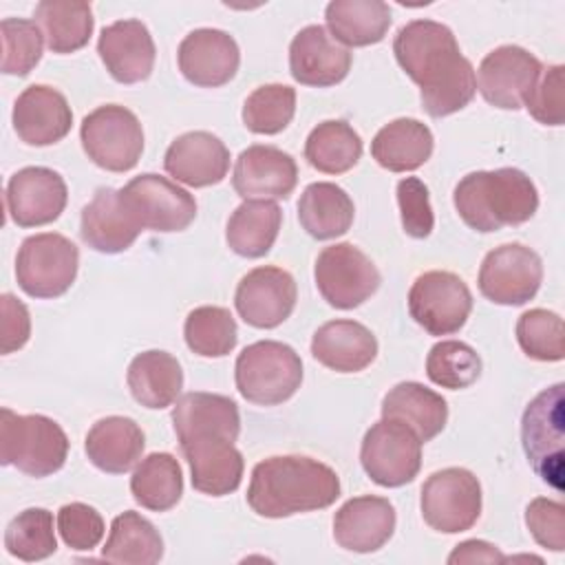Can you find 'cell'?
<instances>
[{"label":"cell","instance_id":"35","mask_svg":"<svg viewBox=\"0 0 565 565\" xmlns=\"http://www.w3.org/2000/svg\"><path fill=\"white\" fill-rule=\"evenodd\" d=\"M35 22L46 38V46L62 55L84 49L95 29L90 4L79 0H42L35 4Z\"/></svg>","mask_w":565,"mask_h":565},{"label":"cell","instance_id":"26","mask_svg":"<svg viewBox=\"0 0 565 565\" xmlns=\"http://www.w3.org/2000/svg\"><path fill=\"white\" fill-rule=\"evenodd\" d=\"M141 227L119 199V190L99 188L88 205L82 210L79 236L102 254L126 252L139 236Z\"/></svg>","mask_w":565,"mask_h":565},{"label":"cell","instance_id":"48","mask_svg":"<svg viewBox=\"0 0 565 565\" xmlns=\"http://www.w3.org/2000/svg\"><path fill=\"white\" fill-rule=\"evenodd\" d=\"M525 525L541 547L552 552L565 550V508L561 501L532 499L525 508Z\"/></svg>","mask_w":565,"mask_h":565},{"label":"cell","instance_id":"20","mask_svg":"<svg viewBox=\"0 0 565 565\" xmlns=\"http://www.w3.org/2000/svg\"><path fill=\"white\" fill-rule=\"evenodd\" d=\"M181 75L201 88H218L227 84L241 64L236 40L221 29L190 31L177 51Z\"/></svg>","mask_w":565,"mask_h":565},{"label":"cell","instance_id":"3","mask_svg":"<svg viewBox=\"0 0 565 565\" xmlns=\"http://www.w3.org/2000/svg\"><path fill=\"white\" fill-rule=\"evenodd\" d=\"M338 497V472L305 455H278L258 461L247 488V505L265 519L322 510Z\"/></svg>","mask_w":565,"mask_h":565},{"label":"cell","instance_id":"2","mask_svg":"<svg viewBox=\"0 0 565 565\" xmlns=\"http://www.w3.org/2000/svg\"><path fill=\"white\" fill-rule=\"evenodd\" d=\"M393 53L402 71L419 86L422 108L430 117H448L472 102L475 68L446 24L411 20L397 31Z\"/></svg>","mask_w":565,"mask_h":565},{"label":"cell","instance_id":"46","mask_svg":"<svg viewBox=\"0 0 565 565\" xmlns=\"http://www.w3.org/2000/svg\"><path fill=\"white\" fill-rule=\"evenodd\" d=\"M57 530L62 541L77 552H90L99 545L104 536V519L102 514L82 501H73L60 508L57 512Z\"/></svg>","mask_w":565,"mask_h":565},{"label":"cell","instance_id":"18","mask_svg":"<svg viewBox=\"0 0 565 565\" xmlns=\"http://www.w3.org/2000/svg\"><path fill=\"white\" fill-rule=\"evenodd\" d=\"M68 190L60 172L44 166L18 170L4 188L9 218L18 227H40L53 223L66 207Z\"/></svg>","mask_w":565,"mask_h":565},{"label":"cell","instance_id":"32","mask_svg":"<svg viewBox=\"0 0 565 565\" xmlns=\"http://www.w3.org/2000/svg\"><path fill=\"white\" fill-rule=\"evenodd\" d=\"M355 207L351 196L335 183H309L298 201V221L302 230L318 238L329 241L349 232L353 225Z\"/></svg>","mask_w":565,"mask_h":565},{"label":"cell","instance_id":"7","mask_svg":"<svg viewBox=\"0 0 565 565\" xmlns=\"http://www.w3.org/2000/svg\"><path fill=\"white\" fill-rule=\"evenodd\" d=\"M79 267L77 245L55 232L22 241L15 256V278L31 298H57L71 289Z\"/></svg>","mask_w":565,"mask_h":565},{"label":"cell","instance_id":"44","mask_svg":"<svg viewBox=\"0 0 565 565\" xmlns=\"http://www.w3.org/2000/svg\"><path fill=\"white\" fill-rule=\"evenodd\" d=\"M2 38V62L0 71L4 75H29L42 57V31L35 20L4 18L0 22Z\"/></svg>","mask_w":565,"mask_h":565},{"label":"cell","instance_id":"1","mask_svg":"<svg viewBox=\"0 0 565 565\" xmlns=\"http://www.w3.org/2000/svg\"><path fill=\"white\" fill-rule=\"evenodd\" d=\"M172 424L190 466L192 488L210 497L234 492L245 468L243 455L234 446L241 433L236 402L218 393L190 391L177 399Z\"/></svg>","mask_w":565,"mask_h":565},{"label":"cell","instance_id":"10","mask_svg":"<svg viewBox=\"0 0 565 565\" xmlns=\"http://www.w3.org/2000/svg\"><path fill=\"white\" fill-rule=\"evenodd\" d=\"M563 384L541 391L521 419V441L532 470L552 488L563 490Z\"/></svg>","mask_w":565,"mask_h":565},{"label":"cell","instance_id":"34","mask_svg":"<svg viewBox=\"0 0 565 565\" xmlns=\"http://www.w3.org/2000/svg\"><path fill=\"white\" fill-rule=\"evenodd\" d=\"M280 225L282 210L274 201H243L227 221V247L243 258H260L274 247Z\"/></svg>","mask_w":565,"mask_h":565},{"label":"cell","instance_id":"4","mask_svg":"<svg viewBox=\"0 0 565 565\" xmlns=\"http://www.w3.org/2000/svg\"><path fill=\"white\" fill-rule=\"evenodd\" d=\"M452 203L470 230L488 234L530 221L539 210V192L523 170H479L455 185Z\"/></svg>","mask_w":565,"mask_h":565},{"label":"cell","instance_id":"42","mask_svg":"<svg viewBox=\"0 0 565 565\" xmlns=\"http://www.w3.org/2000/svg\"><path fill=\"white\" fill-rule=\"evenodd\" d=\"M426 375L441 388H468L481 375V358L461 340H441L428 351Z\"/></svg>","mask_w":565,"mask_h":565},{"label":"cell","instance_id":"13","mask_svg":"<svg viewBox=\"0 0 565 565\" xmlns=\"http://www.w3.org/2000/svg\"><path fill=\"white\" fill-rule=\"evenodd\" d=\"M119 199L141 230L181 232L196 216L194 196L166 177L146 172L130 179Z\"/></svg>","mask_w":565,"mask_h":565},{"label":"cell","instance_id":"27","mask_svg":"<svg viewBox=\"0 0 565 565\" xmlns=\"http://www.w3.org/2000/svg\"><path fill=\"white\" fill-rule=\"evenodd\" d=\"M311 355L335 373H358L375 360L377 340L362 322L329 320L313 333Z\"/></svg>","mask_w":565,"mask_h":565},{"label":"cell","instance_id":"11","mask_svg":"<svg viewBox=\"0 0 565 565\" xmlns=\"http://www.w3.org/2000/svg\"><path fill=\"white\" fill-rule=\"evenodd\" d=\"M419 508L433 530L466 532L481 516V483L466 468L437 470L422 486Z\"/></svg>","mask_w":565,"mask_h":565},{"label":"cell","instance_id":"28","mask_svg":"<svg viewBox=\"0 0 565 565\" xmlns=\"http://www.w3.org/2000/svg\"><path fill=\"white\" fill-rule=\"evenodd\" d=\"M146 437L139 424L130 417L110 415L90 426L84 450L88 461L108 475L128 472L143 452Z\"/></svg>","mask_w":565,"mask_h":565},{"label":"cell","instance_id":"40","mask_svg":"<svg viewBox=\"0 0 565 565\" xmlns=\"http://www.w3.org/2000/svg\"><path fill=\"white\" fill-rule=\"evenodd\" d=\"M4 547L11 556L35 563L55 554L53 514L44 508H26L13 516L4 530Z\"/></svg>","mask_w":565,"mask_h":565},{"label":"cell","instance_id":"38","mask_svg":"<svg viewBox=\"0 0 565 565\" xmlns=\"http://www.w3.org/2000/svg\"><path fill=\"white\" fill-rule=\"evenodd\" d=\"M362 157L360 135L342 119L318 124L305 141V159L324 174L349 172Z\"/></svg>","mask_w":565,"mask_h":565},{"label":"cell","instance_id":"14","mask_svg":"<svg viewBox=\"0 0 565 565\" xmlns=\"http://www.w3.org/2000/svg\"><path fill=\"white\" fill-rule=\"evenodd\" d=\"M408 311L430 335H450L466 324L472 311V294L452 271H424L408 291Z\"/></svg>","mask_w":565,"mask_h":565},{"label":"cell","instance_id":"50","mask_svg":"<svg viewBox=\"0 0 565 565\" xmlns=\"http://www.w3.org/2000/svg\"><path fill=\"white\" fill-rule=\"evenodd\" d=\"M508 561L501 550L488 541H479V539H470V541H463L459 543L452 554L448 556V563L450 565H457V563H503Z\"/></svg>","mask_w":565,"mask_h":565},{"label":"cell","instance_id":"5","mask_svg":"<svg viewBox=\"0 0 565 565\" xmlns=\"http://www.w3.org/2000/svg\"><path fill=\"white\" fill-rule=\"evenodd\" d=\"M68 455L64 428L46 415H18L0 411V463L42 479L57 472Z\"/></svg>","mask_w":565,"mask_h":565},{"label":"cell","instance_id":"25","mask_svg":"<svg viewBox=\"0 0 565 565\" xmlns=\"http://www.w3.org/2000/svg\"><path fill=\"white\" fill-rule=\"evenodd\" d=\"M163 168L174 181L190 188L216 185L227 177L230 150L216 135L192 130L168 146Z\"/></svg>","mask_w":565,"mask_h":565},{"label":"cell","instance_id":"30","mask_svg":"<svg viewBox=\"0 0 565 565\" xmlns=\"http://www.w3.org/2000/svg\"><path fill=\"white\" fill-rule=\"evenodd\" d=\"M126 382L141 406L161 411L177 402L183 388V369L172 353L150 349L132 358Z\"/></svg>","mask_w":565,"mask_h":565},{"label":"cell","instance_id":"24","mask_svg":"<svg viewBox=\"0 0 565 565\" xmlns=\"http://www.w3.org/2000/svg\"><path fill=\"white\" fill-rule=\"evenodd\" d=\"M395 521V508L388 499L373 494L353 497L333 516V539L349 552H377L393 536Z\"/></svg>","mask_w":565,"mask_h":565},{"label":"cell","instance_id":"31","mask_svg":"<svg viewBox=\"0 0 565 565\" xmlns=\"http://www.w3.org/2000/svg\"><path fill=\"white\" fill-rule=\"evenodd\" d=\"M382 417L408 424L422 444L437 437L448 422V404L419 382H399L382 399Z\"/></svg>","mask_w":565,"mask_h":565},{"label":"cell","instance_id":"49","mask_svg":"<svg viewBox=\"0 0 565 565\" xmlns=\"http://www.w3.org/2000/svg\"><path fill=\"white\" fill-rule=\"evenodd\" d=\"M2 320H0V351L13 353L22 349L31 335V316L24 302H20L11 294H2L0 298Z\"/></svg>","mask_w":565,"mask_h":565},{"label":"cell","instance_id":"41","mask_svg":"<svg viewBox=\"0 0 565 565\" xmlns=\"http://www.w3.org/2000/svg\"><path fill=\"white\" fill-rule=\"evenodd\" d=\"M296 113V90L287 84H265L247 95L243 104V124L256 135L282 132Z\"/></svg>","mask_w":565,"mask_h":565},{"label":"cell","instance_id":"29","mask_svg":"<svg viewBox=\"0 0 565 565\" xmlns=\"http://www.w3.org/2000/svg\"><path fill=\"white\" fill-rule=\"evenodd\" d=\"M433 132L413 117H399L377 130L371 141V157L391 172H411L422 168L433 154Z\"/></svg>","mask_w":565,"mask_h":565},{"label":"cell","instance_id":"23","mask_svg":"<svg viewBox=\"0 0 565 565\" xmlns=\"http://www.w3.org/2000/svg\"><path fill=\"white\" fill-rule=\"evenodd\" d=\"M13 130L26 146H51L62 141L73 126L66 97L46 84L24 88L13 104Z\"/></svg>","mask_w":565,"mask_h":565},{"label":"cell","instance_id":"12","mask_svg":"<svg viewBox=\"0 0 565 565\" xmlns=\"http://www.w3.org/2000/svg\"><path fill=\"white\" fill-rule=\"evenodd\" d=\"M313 278L320 296L335 309L360 307L382 282L373 260L353 243L324 247L316 258Z\"/></svg>","mask_w":565,"mask_h":565},{"label":"cell","instance_id":"47","mask_svg":"<svg viewBox=\"0 0 565 565\" xmlns=\"http://www.w3.org/2000/svg\"><path fill=\"white\" fill-rule=\"evenodd\" d=\"M397 205L402 227L413 238H426L435 227V214L430 207L428 188L417 177H406L397 183Z\"/></svg>","mask_w":565,"mask_h":565},{"label":"cell","instance_id":"19","mask_svg":"<svg viewBox=\"0 0 565 565\" xmlns=\"http://www.w3.org/2000/svg\"><path fill=\"white\" fill-rule=\"evenodd\" d=\"M298 183V166L294 157L276 146L254 143L245 148L232 174V185L245 201H285Z\"/></svg>","mask_w":565,"mask_h":565},{"label":"cell","instance_id":"36","mask_svg":"<svg viewBox=\"0 0 565 565\" xmlns=\"http://www.w3.org/2000/svg\"><path fill=\"white\" fill-rule=\"evenodd\" d=\"M163 556L159 530L139 512L126 510L113 519L102 558L124 565H154Z\"/></svg>","mask_w":565,"mask_h":565},{"label":"cell","instance_id":"37","mask_svg":"<svg viewBox=\"0 0 565 565\" xmlns=\"http://www.w3.org/2000/svg\"><path fill=\"white\" fill-rule=\"evenodd\" d=\"M132 499L152 512L172 510L183 494V472L170 452H152L130 477Z\"/></svg>","mask_w":565,"mask_h":565},{"label":"cell","instance_id":"16","mask_svg":"<svg viewBox=\"0 0 565 565\" xmlns=\"http://www.w3.org/2000/svg\"><path fill=\"white\" fill-rule=\"evenodd\" d=\"M543 64L530 51L516 44H503L490 51L477 71V88L481 97L501 110L523 108Z\"/></svg>","mask_w":565,"mask_h":565},{"label":"cell","instance_id":"8","mask_svg":"<svg viewBox=\"0 0 565 565\" xmlns=\"http://www.w3.org/2000/svg\"><path fill=\"white\" fill-rule=\"evenodd\" d=\"M86 157L108 172L132 170L143 152V128L132 110L104 104L88 113L79 126Z\"/></svg>","mask_w":565,"mask_h":565},{"label":"cell","instance_id":"33","mask_svg":"<svg viewBox=\"0 0 565 565\" xmlns=\"http://www.w3.org/2000/svg\"><path fill=\"white\" fill-rule=\"evenodd\" d=\"M331 38L344 46H371L384 40L391 9L382 0H333L324 9Z\"/></svg>","mask_w":565,"mask_h":565},{"label":"cell","instance_id":"21","mask_svg":"<svg viewBox=\"0 0 565 565\" xmlns=\"http://www.w3.org/2000/svg\"><path fill=\"white\" fill-rule=\"evenodd\" d=\"M351 62V51L320 24L300 29L289 44V71L302 86H335L349 75Z\"/></svg>","mask_w":565,"mask_h":565},{"label":"cell","instance_id":"45","mask_svg":"<svg viewBox=\"0 0 565 565\" xmlns=\"http://www.w3.org/2000/svg\"><path fill=\"white\" fill-rule=\"evenodd\" d=\"M523 106L539 124L561 126L565 121V66H543Z\"/></svg>","mask_w":565,"mask_h":565},{"label":"cell","instance_id":"15","mask_svg":"<svg viewBox=\"0 0 565 565\" xmlns=\"http://www.w3.org/2000/svg\"><path fill=\"white\" fill-rule=\"evenodd\" d=\"M543 280L541 256L521 245L505 243L486 254L479 269V291L494 305L519 307L532 300Z\"/></svg>","mask_w":565,"mask_h":565},{"label":"cell","instance_id":"22","mask_svg":"<svg viewBox=\"0 0 565 565\" xmlns=\"http://www.w3.org/2000/svg\"><path fill=\"white\" fill-rule=\"evenodd\" d=\"M97 53L119 84H137L150 77L157 49L148 26L141 20H117L102 29Z\"/></svg>","mask_w":565,"mask_h":565},{"label":"cell","instance_id":"39","mask_svg":"<svg viewBox=\"0 0 565 565\" xmlns=\"http://www.w3.org/2000/svg\"><path fill=\"white\" fill-rule=\"evenodd\" d=\"M183 338L192 353L201 358H223L236 347L238 329L230 309L203 305L188 313Z\"/></svg>","mask_w":565,"mask_h":565},{"label":"cell","instance_id":"17","mask_svg":"<svg viewBox=\"0 0 565 565\" xmlns=\"http://www.w3.org/2000/svg\"><path fill=\"white\" fill-rule=\"evenodd\" d=\"M298 300L294 276L274 265L247 271L234 294L238 316L256 329H274L282 324Z\"/></svg>","mask_w":565,"mask_h":565},{"label":"cell","instance_id":"9","mask_svg":"<svg viewBox=\"0 0 565 565\" xmlns=\"http://www.w3.org/2000/svg\"><path fill=\"white\" fill-rule=\"evenodd\" d=\"M360 461L373 483L382 488L406 486L422 468V439L408 424L382 417L364 433Z\"/></svg>","mask_w":565,"mask_h":565},{"label":"cell","instance_id":"6","mask_svg":"<svg viewBox=\"0 0 565 565\" xmlns=\"http://www.w3.org/2000/svg\"><path fill=\"white\" fill-rule=\"evenodd\" d=\"M238 393L258 406L287 402L302 382V360L285 342L258 340L247 344L234 364Z\"/></svg>","mask_w":565,"mask_h":565},{"label":"cell","instance_id":"43","mask_svg":"<svg viewBox=\"0 0 565 565\" xmlns=\"http://www.w3.org/2000/svg\"><path fill=\"white\" fill-rule=\"evenodd\" d=\"M516 342L521 351L539 362H561L565 358L563 318L547 309H530L516 320Z\"/></svg>","mask_w":565,"mask_h":565}]
</instances>
